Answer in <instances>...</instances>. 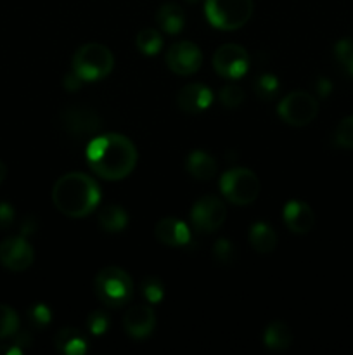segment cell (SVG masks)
Wrapping results in <instances>:
<instances>
[{
  "label": "cell",
  "mask_w": 353,
  "mask_h": 355,
  "mask_svg": "<svg viewBox=\"0 0 353 355\" xmlns=\"http://www.w3.org/2000/svg\"><path fill=\"white\" fill-rule=\"evenodd\" d=\"M187 172L197 180H210L217 175V162L211 155L204 151H192L187 158V165H185Z\"/></svg>",
  "instance_id": "ac0fdd59"
},
{
  "label": "cell",
  "mask_w": 353,
  "mask_h": 355,
  "mask_svg": "<svg viewBox=\"0 0 353 355\" xmlns=\"http://www.w3.org/2000/svg\"><path fill=\"white\" fill-rule=\"evenodd\" d=\"M315 87H317L318 94H320V96H324V97L327 96L329 92H331V83H329L327 80H325V78H320V80H318L317 85H315Z\"/></svg>",
  "instance_id": "d590c367"
},
{
  "label": "cell",
  "mask_w": 353,
  "mask_h": 355,
  "mask_svg": "<svg viewBox=\"0 0 353 355\" xmlns=\"http://www.w3.org/2000/svg\"><path fill=\"white\" fill-rule=\"evenodd\" d=\"M280 89L279 78L275 75H262L256 78L255 82V90L262 99H272V97L277 96Z\"/></svg>",
  "instance_id": "d4e9b609"
},
{
  "label": "cell",
  "mask_w": 353,
  "mask_h": 355,
  "mask_svg": "<svg viewBox=\"0 0 353 355\" xmlns=\"http://www.w3.org/2000/svg\"><path fill=\"white\" fill-rule=\"evenodd\" d=\"M52 201L62 215L83 218L92 214L100 201V189L87 173L71 172L59 177L52 189Z\"/></svg>",
  "instance_id": "7a4b0ae2"
},
{
  "label": "cell",
  "mask_w": 353,
  "mask_h": 355,
  "mask_svg": "<svg viewBox=\"0 0 353 355\" xmlns=\"http://www.w3.org/2000/svg\"><path fill=\"white\" fill-rule=\"evenodd\" d=\"M135 45L144 55H156L163 47V37L154 28H144L135 37Z\"/></svg>",
  "instance_id": "603a6c76"
},
{
  "label": "cell",
  "mask_w": 353,
  "mask_h": 355,
  "mask_svg": "<svg viewBox=\"0 0 353 355\" xmlns=\"http://www.w3.org/2000/svg\"><path fill=\"white\" fill-rule=\"evenodd\" d=\"M220 103L225 107H239L244 103V90L237 85H225L220 90Z\"/></svg>",
  "instance_id": "4dcf8cb0"
},
{
  "label": "cell",
  "mask_w": 353,
  "mask_h": 355,
  "mask_svg": "<svg viewBox=\"0 0 353 355\" xmlns=\"http://www.w3.org/2000/svg\"><path fill=\"white\" fill-rule=\"evenodd\" d=\"M284 224L294 234H307L315 225V215L311 208L305 201L291 200L287 201L282 210Z\"/></svg>",
  "instance_id": "9a60e30c"
},
{
  "label": "cell",
  "mask_w": 353,
  "mask_h": 355,
  "mask_svg": "<svg viewBox=\"0 0 353 355\" xmlns=\"http://www.w3.org/2000/svg\"><path fill=\"white\" fill-rule=\"evenodd\" d=\"M99 225L106 232H121L128 225V214L120 205H106L99 211Z\"/></svg>",
  "instance_id": "7402d4cb"
},
{
  "label": "cell",
  "mask_w": 353,
  "mask_h": 355,
  "mask_svg": "<svg viewBox=\"0 0 353 355\" xmlns=\"http://www.w3.org/2000/svg\"><path fill=\"white\" fill-rule=\"evenodd\" d=\"M187 2H190V3H196V2H199V0H187Z\"/></svg>",
  "instance_id": "f35d334b"
},
{
  "label": "cell",
  "mask_w": 353,
  "mask_h": 355,
  "mask_svg": "<svg viewBox=\"0 0 353 355\" xmlns=\"http://www.w3.org/2000/svg\"><path fill=\"white\" fill-rule=\"evenodd\" d=\"M213 68L220 76L237 80L249 69V55L244 47L237 44H225L213 54Z\"/></svg>",
  "instance_id": "9c48e42d"
},
{
  "label": "cell",
  "mask_w": 353,
  "mask_h": 355,
  "mask_svg": "<svg viewBox=\"0 0 353 355\" xmlns=\"http://www.w3.org/2000/svg\"><path fill=\"white\" fill-rule=\"evenodd\" d=\"M336 144L345 149H353V116L345 118L339 121L338 128L334 132Z\"/></svg>",
  "instance_id": "f1b7e54d"
},
{
  "label": "cell",
  "mask_w": 353,
  "mask_h": 355,
  "mask_svg": "<svg viewBox=\"0 0 353 355\" xmlns=\"http://www.w3.org/2000/svg\"><path fill=\"white\" fill-rule=\"evenodd\" d=\"M156 239L166 246H185L190 241V231L185 222L175 217H165L156 224Z\"/></svg>",
  "instance_id": "2e32d148"
},
{
  "label": "cell",
  "mask_w": 353,
  "mask_h": 355,
  "mask_svg": "<svg viewBox=\"0 0 353 355\" xmlns=\"http://www.w3.org/2000/svg\"><path fill=\"white\" fill-rule=\"evenodd\" d=\"M14 220V208L6 201H0V229H7Z\"/></svg>",
  "instance_id": "d6a6232c"
},
{
  "label": "cell",
  "mask_w": 353,
  "mask_h": 355,
  "mask_svg": "<svg viewBox=\"0 0 353 355\" xmlns=\"http://www.w3.org/2000/svg\"><path fill=\"white\" fill-rule=\"evenodd\" d=\"M203 64V54L199 47L189 40H182L173 44L166 52V66L176 75H192Z\"/></svg>",
  "instance_id": "8fae6325"
},
{
  "label": "cell",
  "mask_w": 353,
  "mask_h": 355,
  "mask_svg": "<svg viewBox=\"0 0 353 355\" xmlns=\"http://www.w3.org/2000/svg\"><path fill=\"white\" fill-rule=\"evenodd\" d=\"M62 127L69 135L76 139L90 137V135L99 134L102 127V120L99 114L89 106H71L62 111L61 114Z\"/></svg>",
  "instance_id": "30bf717a"
},
{
  "label": "cell",
  "mask_w": 353,
  "mask_h": 355,
  "mask_svg": "<svg viewBox=\"0 0 353 355\" xmlns=\"http://www.w3.org/2000/svg\"><path fill=\"white\" fill-rule=\"evenodd\" d=\"M113 66V52L102 44H85L73 55V73H76L82 82H97L106 78Z\"/></svg>",
  "instance_id": "277c9868"
},
{
  "label": "cell",
  "mask_w": 353,
  "mask_h": 355,
  "mask_svg": "<svg viewBox=\"0 0 353 355\" xmlns=\"http://www.w3.org/2000/svg\"><path fill=\"white\" fill-rule=\"evenodd\" d=\"M263 342H265L266 349L280 352V350H286L291 347L293 333H291L287 324H284L280 321H273L266 326L265 333H263Z\"/></svg>",
  "instance_id": "44dd1931"
},
{
  "label": "cell",
  "mask_w": 353,
  "mask_h": 355,
  "mask_svg": "<svg viewBox=\"0 0 353 355\" xmlns=\"http://www.w3.org/2000/svg\"><path fill=\"white\" fill-rule=\"evenodd\" d=\"M336 59L339 64L353 76V42L352 40H339L334 47Z\"/></svg>",
  "instance_id": "f546056e"
},
{
  "label": "cell",
  "mask_w": 353,
  "mask_h": 355,
  "mask_svg": "<svg viewBox=\"0 0 353 355\" xmlns=\"http://www.w3.org/2000/svg\"><path fill=\"white\" fill-rule=\"evenodd\" d=\"M6 175H7V166L3 165L2 162H0V182H2V180L6 179Z\"/></svg>",
  "instance_id": "74e56055"
},
{
  "label": "cell",
  "mask_w": 353,
  "mask_h": 355,
  "mask_svg": "<svg viewBox=\"0 0 353 355\" xmlns=\"http://www.w3.org/2000/svg\"><path fill=\"white\" fill-rule=\"evenodd\" d=\"M280 120L293 127H305L311 123L318 113V104L311 94L303 90H293L277 106Z\"/></svg>",
  "instance_id": "52a82bcc"
},
{
  "label": "cell",
  "mask_w": 353,
  "mask_h": 355,
  "mask_svg": "<svg viewBox=\"0 0 353 355\" xmlns=\"http://www.w3.org/2000/svg\"><path fill=\"white\" fill-rule=\"evenodd\" d=\"M213 255L221 266H232L234 260L237 259V250H235L234 243H230L228 239H218L213 246Z\"/></svg>",
  "instance_id": "484cf974"
},
{
  "label": "cell",
  "mask_w": 353,
  "mask_h": 355,
  "mask_svg": "<svg viewBox=\"0 0 353 355\" xmlns=\"http://www.w3.org/2000/svg\"><path fill=\"white\" fill-rule=\"evenodd\" d=\"M220 189L225 200L230 201L232 205L244 207V205L253 203L258 198L262 184L255 175V172L248 168H232L221 175Z\"/></svg>",
  "instance_id": "8992f818"
},
{
  "label": "cell",
  "mask_w": 353,
  "mask_h": 355,
  "mask_svg": "<svg viewBox=\"0 0 353 355\" xmlns=\"http://www.w3.org/2000/svg\"><path fill=\"white\" fill-rule=\"evenodd\" d=\"M21 352H23V349L19 345H16L14 342L9 343V345H0V355H19Z\"/></svg>",
  "instance_id": "e575fe53"
},
{
  "label": "cell",
  "mask_w": 353,
  "mask_h": 355,
  "mask_svg": "<svg viewBox=\"0 0 353 355\" xmlns=\"http://www.w3.org/2000/svg\"><path fill=\"white\" fill-rule=\"evenodd\" d=\"M87 162L93 173L102 179L121 180L137 165V149L121 134L97 135L89 142Z\"/></svg>",
  "instance_id": "6da1fadb"
},
{
  "label": "cell",
  "mask_w": 353,
  "mask_h": 355,
  "mask_svg": "<svg viewBox=\"0 0 353 355\" xmlns=\"http://www.w3.org/2000/svg\"><path fill=\"white\" fill-rule=\"evenodd\" d=\"M37 229V220L33 217H28L23 224V234H31Z\"/></svg>",
  "instance_id": "8d00e7d4"
},
{
  "label": "cell",
  "mask_w": 353,
  "mask_h": 355,
  "mask_svg": "<svg viewBox=\"0 0 353 355\" xmlns=\"http://www.w3.org/2000/svg\"><path fill=\"white\" fill-rule=\"evenodd\" d=\"M227 218V208L217 196H204L194 203L190 210V220L196 231L211 234L224 225Z\"/></svg>",
  "instance_id": "ba28073f"
},
{
  "label": "cell",
  "mask_w": 353,
  "mask_h": 355,
  "mask_svg": "<svg viewBox=\"0 0 353 355\" xmlns=\"http://www.w3.org/2000/svg\"><path fill=\"white\" fill-rule=\"evenodd\" d=\"M141 291L149 304H159L163 300V297H165V286L156 277H147V279L142 281Z\"/></svg>",
  "instance_id": "83f0119b"
},
{
  "label": "cell",
  "mask_w": 353,
  "mask_h": 355,
  "mask_svg": "<svg viewBox=\"0 0 353 355\" xmlns=\"http://www.w3.org/2000/svg\"><path fill=\"white\" fill-rule=\"evenodd\" d=\"M253 0H206L204 14L211 26L230 31L242 28L253 16Z\"/></svg>",
  "instance_id": "5b68a950"
},
{
  "label": "cell",
  "mask_w": 353,
  "mask_h": 355,
  "mask_svg": "<svg viewBox=\"0 0 353 355\" xmlns=\"http://www.w3.org/2000/svg\"><path fill=\"white\" fill-rule=\"evenodd\" d=\"M87 328L92 335L100 336L109 329V315L104 311H96L90 312V315L87 318Z\"/></svg>",
  "instance_id": "1f68e13d"
},
{
  "label": "cell",
  "mask_w": 353,
  "mask_h": 355,
  "mask_svg": "<svg viewBox=\"0 0 353 355\" xmlns=\"http://www.w3.org/2000/svg\"><path fill=\"white\" fill-rule=\"evenodd\" d=\"M249 245L253 246V250L258 253H272L277 246V234L269 224L265 222H256L249 229Z\"/></svg>",
  "instance_id": "d6986e66"
},
{
  "label": "cell",
  "mask_w": 353,
  "mask_h": 355,
  "mask_svg": "<svg viewBox=\"0 0 353 355\" xmlns=\"http://www.w3.org/2000/svg\"><path fill=\"white\" fill-rule=\"evenodd\" d=\"M213 103V94L203 83H189L176 94V106L189 114H197L208 110Z\"/></svg>",
  "instance_id": "5bb4252c"
},
{
  "label": "cell",
  "mask_w": 353,
  "mask_h": 355,
  "mask_svg": "<svg viewBox=\"0 0 353 355\" xmlns=\"http://www.w3.org/2000/svg\"><path fill=\"white\" fill-rule=\"evenodd\" d=\"M28 321H30V324L33 326V328H47L52 321V311L44 304L31 305L30 311H28Z\"/></svg>",
  "instance_id": "4316f807"
},
{
  "label": "cell",
  "mask_w": 353,
  "mask_h": 355,
  "mask_svg": "<svg viewBox=\"0 0 353 355\" xmlns=\"http://www.w3.org/2000/svg\"><path fill=\"white\" fill-rule=\"evenodd\" d=\"M55 349L64 355H83L89 350L87 338L76 328H62L59 329L54 338Z\"/></svg>",
  "instance_id": "e0dca14e"
},
{
  "label": "cell",
  "mask_w": 353,
  "mask_h": 355,
  "mask_svg": "<svg viewBox=\"0 0 353 355\" xmlns=\"http://www.w3.org/2000/svg\"><path fill=\"white\" fill-rule=\"evenodd\" d=\"M62 85H64L69 92H75L76 89H80V87H82V78H80L76 73H71V75L64 76V82H62Z\"/></svg>",
  "instance_id": "836d02e7"
},
{
  "label": "cell",
  "mask_w": 353,
  "mask_h": 355,
  "mask_svg": "<svg viewBox=\"0 0 353 355\" xmlns=\"http://www.w3.org/2000/svg\"><path fill=\"white\" fill-rule=\"evenodd\" d=\"M156 21H158L159 28L165 33L176 35L182 31L183 24H185V14H183L182 7L170 2L159 7L158 14H156Z\"/></svg>",
  "instance_id": "ffe728a7"
},
{
  "label": "cell",
  "mask_w": 353,
  "mask_h": 355,
  "mask_svg": "<svg viewBox=\"0 0 353 355\" xmlns=\"http://www.w3.org/2000/svg\"><path fill=\"white\" fill-rule=\"evenodd\" d=\"M93 291L106 307L118 309L130 302L134 295V283L127 270L120 267H106L96 276Z\"/></svg>",
  "instance_id": "3957f363"
},
{
  "label": "cell",
  "mask_w": 353,
  "mask_h": 355,
  "mask_svg": "<svg viewBox=\"0 0 353 355\" xmlns=\"http://www.w3.org/2000/svg\"><path fill=\"white\" fill-rule=\"evenodd\" d=\"M17 328H19V318L16 311L7 305H0V340L12 336Z\"/></svg>",
  "instance_id": "cb8c5ba5"
},
{
  "label": "cell",
  "mask_w": 353,
  "mask_h": 355,
  "mask_svg": "<svg viewBox=\"0 0 353 355\" xmlns=\"http://www.w3.org/2000/svg\"><path fill=\"white\" fill-rule=\"evenodd\" d=\"M35 252L23 236L7 238L0 243V262L12 272H23L33 263Z\"/></svg>",
  "instance_id": "7c38bea8"
},
{
  "label": "cell",
  "mask_w": 353,
  "mask_h": 355,
  "mask_svg": "<svg viewBox=\"0 0 353 355\" xmlns=\"http://www.w3.org/2000/svg\"><path fill=\"white\" fill-rule=\"evenodd\" d=\"M123 328L132 338L144 340L154 331L156 315L151 307L147 305H135L125 314Z\"/></svg>",
  "instance_id": "4fadbf2b"
}]
</instances>
